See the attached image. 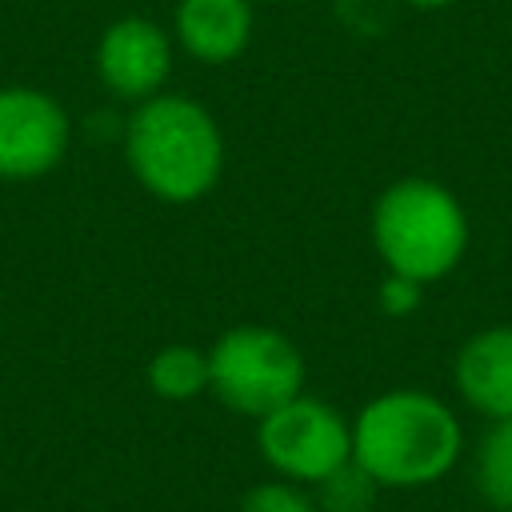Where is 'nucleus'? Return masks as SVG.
Listing matches in <instances>:
<instances>
[{
	"label": "nucleus",
	"instance_id": "4468645a",
	"mask_svg": "<svg viewBox=\"0 0 512 512\" xmlns=\"http://www.w3.org/2000/svg\"><path fill=\"white\" fill-rule=\"evenodd\" d=\"M420 300H424V284L420 280H408V276H396V272L384 276V284H380V308L388 316H408V312L420 308Z\"/></svg>",
	"mask_w": 512,
	"mask_h": 512
},
{
	"label": "nucleus",
	"instance_id": "f03ea898",
	"mask_svg": "<svg viewBox=\"0 0 512 512\" xmlns=\"http://www.w3.org/2000/svg\"><path fill=\"white\" fill-rule=\"evenodd\" d=\"M124 156L144 192L164 204H192L208 196L224 172V136L204 104L156 92L136 104Z\"/></svg>",
	"mask_w": 512,
	"mask_h": 512
},
{
	"label": "nucleus",
	"instance_id": "7ed1b4c3",
	"mask_svg": "<svg viewBox=\"0 0 512 512\" xmlns=\"http://www.w3.org/2000/svg\"><path fill=\"white\" fill-rule=\"evenodd\" d=\"M372 244L388 272L432 284L460 264L468 248V216L444 184L404 176L372 204Z\"/></svg>",
	"mask_w": 512,
	"mask_h": 512
},
{
	"label": "nucleus",
	"instance_id": "423d86ee",
	"mask_svg": "<svg viewBox=\"0 0 512 512\" xmlns=\"http://www.w3.org/2000/svg\"><path fill=\"white\" fill-rule=\"evenodd\" d=\"M68 140L72 124L56 96L28 84L0 88V180H36L52 172Z\"/></svg>",
	"mask_w": 512,
	"mask_h": 512
},
{
	"label": "nucleus",
	"instance_id": "1a4fd4ad",
	"mask_svg": "<svg viewBox=\"0 0 512 512\" xmlns=\"http://www.w3.org/2000/svg\"><path fill=\"white\" fill-rule=\"evenodd\" d=\"M252 40V0H180L176 44L200 64H228Z\"/></svg>",
	"mask_w": 512,
	"mask_h": 512
},
{
	"label": "nucleus",
	"instance_id": "f8f14e48",
	"mask_svg": "<svg viewBox=\"0 0 512 512\" xmlns=\"http://www.w3.org/2000/svg\"><path fill=\"white\" fill-rule=\"evenodd\" d=\"M376 480L356 464L348 460L344 468H336L332 476L320 480V512H368L372 500H376Z\"/></svg>",
	"mask_w": 512,
	"mask_h": 512
},
{
	"label": "nucleus",
	"instance_id": "39448f33",
	"mask_svg": "<svg viewBox=\"0 0 512 512\" xmlns=\"http://www.w3.org/2000/svg\"><path fill=\"white\" fill-rule=\"evenodd\" d=\"M256 444L280 480L320 484L352 460V424L332 404L300 392L260 416Z\"/></svg>",
	"mask_w": 512,
	"mask_h": 512
},
{
	"label": "nucleus",
	"instance_id": "0eeeda50",
	"mask_svg": "<svg viewBox=\"0 0 512 512\" xmlns=\"http://www.w3.org/2000/svg\"><path fill=\"white\" fill-rule=\"evenodd\" d=\"M96 72L112 96L140 104L164 88L172 72V40L160 24L144 16H124L104 28L96 44Z\"/></svg>",
	"mask_w": 512,
	"mask_h": 512
},
{
	"label": "nucleus",
	"instance_id": "9d476101",
	"mask_svg": "<svg viewBox=\"0 0 512 512\" xmlns=\"http://www.w3.org/2000/svg\"><path fill=\"white\" fill-rule=\"evenodd\" d=\"M148 388L164 400H192L208 392V352L192 344H168L148 360Z\"/></svg>",
	"mask_w": 512,
	"mask_h": 512
},
{
	"label": "nucleus",
	"instance_id": "6e6552de",
	"mask_svg": "<svg viewBox=\"0 0 512 512\" xmlns=\"http://www.w3.org/2000/svg\"><path fill=\"white\" fill-rule=\"evenodd\" d=\"M456 392L488 420L512 416V324H496L464 340L456 352Z\"/></svg>",
	"mask_w": 512,
	"mask_h": 512
},
{
	"label": "nucleus",
	"instance_id": "9b49d317",
	"mask_svg": "<svg viewBox=\"0 0 512 512\" xmlns=\"http://www.w3.org/2000/svg\"><path fill=\"white\" fill-rule=\"evenodd\" d=\"M476 488L492 508L512 512V416L492 420L484 432L476 448Z\"/></svg>",
	"mask_w": 512,
	"mask_h": 512
},
{
	"label": "nucleus",
	"instance_id": "f257e3e1",
	"mask_svg": "<svg viewBox=\"0 0 512 512\" xmlns=\"http://www.w3.org/2000/svg\"><path fill=\"white\" fill-rule=\"evenodd\" d=\"M464 452L456 412L420 388L380 392L352 420V460L380 488H424L444 480Z\"/></svg>",
	"mask_w": 512,
	"mask_h": 512
},
{
	"label": "nucleus",
	"instance_id": "2eb2a0df",
	"mask_svg": "<svg viewBox=\"0 0 512 512\" xmlns=\"http://www.w3.org/2000/svg\"><path fill=\"white\" fill-rule=\"evenodd\" d=\"M408 4H416V8H448L456 0H408Z\"/></svg>",
	"mask_w": 512,
	"mask_h": 512
},
{
	"label": "nucleus",
	"instance_id": "ddd939ff",
	"mask_svg": "<svg viewBox=\"0 0 512 512\" xmlns=\"http://www.w3.org/2000/svg\"><path fill=\"white\" fill-rule=\"evenodd\" d=\"M240 512H320V504L292 480H268L244 492Z\"/></svg>",
	"mask_w": 512,
	"mask_h": 512
},
{
	"label": "nucleus",
	"instance_id": "20e7f679",
	"mask_svg": "<svg viewBox=\"0 0 512 512\" xmlns=\"http://www.w3.org/2000/svg\"><path fill=\"white\" fill-rule=\"evenodd\" d=\"M208 392L224 408L260 420L304 392V356L276 328L236 324L208 348Z\"/></svg>",
	"mask_w": 512,
	"mask_h": 512
}]
</instances>
